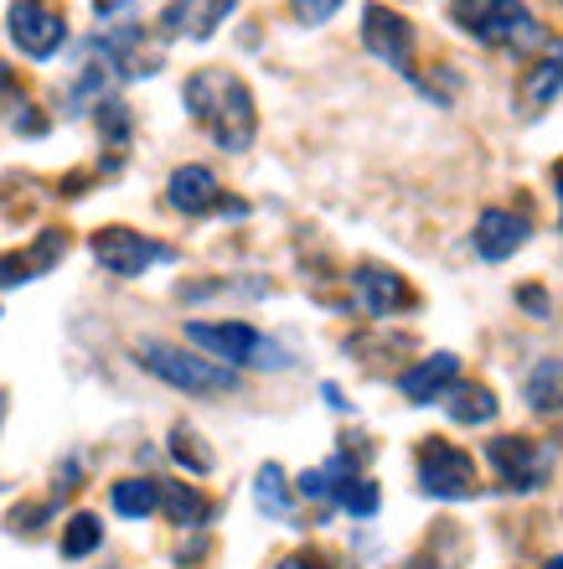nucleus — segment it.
Instances as JSON below:
<instances>
[{
  "label": "nucleus",
  "mask_w": 563,
  "mask_h": 569,
  "mask_svg": "<svg viewBox=\"0 0 563 569\" xmlns=\"http://www.w3.org/2000/svg\"><path fill=\"white\" fill-rule=\"evenodd\" d=\"M192 120L208 130L223 150H249L253 136H259V109H253L249 83L228 68H197L181 89Z\"/></svg>",
  "instance_id": "f257e3e1"
},
{
  "label": "nucleus",
  "mask_w": 563,
  "mask_h": 569,
  "mask_svg": "<svg viewBox=\"0 0 563 569\" xmlns=\"http://www.w3.org/2000/svg\"><path fill=\"white\" fill-rule=\"evenodd\" d=\"M450 16L471 42L496 47V52H533L543 42V27L522 0H455Z\"/></svg>",
  "instance_id": "f03ea898"
},
{
  "label": "nucleus",
  "mask_w": 563,
  "mask_h": 569,
  "mask_svg": "<svg viewBox=\"0 0 563 569\" xmlns=\"http://www.w3.org/2000/svg\"><path fill=\"white\" fill-rule=\"evenodd\" d=\"M140 368L187 393H223L238 383L233 368H223V362H212V358H197V352H181L171 342H140Z\"/></svg>",
  "instance_id": "7ed1b4c3"
},
{
  "label": "nucleus",
  "mask_w": 563,
  "mask_h": 569,
  "mask_svg": "<svg viewBox=\"0 0 563 569\" xmlns=\"http://www.w3.org/2000/svg\"><path fill=\"white\" fill-rule=\"evenodd\" d=\"M187 342L208 347L212 362L238 368V362H253V368H284L280 347L259 337L249 321H187Z\"/></svg>",
  "instance_id": "20e7f679"
},
{
  "label": "nucleus",
  "mask_w": 563,
  "mask_h": 569,
  "mask_svg": "<svg viewBox=\"0 0 563 569\" xmlns=\"http://www.w3.org/2000/svg\"><path fill=\"white\" fill-rule=\"evenodd\" d=\"M486 456L512 492H537L553 477V466H559V446L537 440V435H496L486 446Z\"/></svg>",
  "instance_id": "39448f33"
},
{
  "label": "nucleus",
  "mask_w": 563,
  "mask_h": 569,
  "mask_svg": "<svg viewBox=\"0 0 563 569\" xmlns=\"http://www.w3.org/2000/svg\"><path fill=\"white\" fill-rule=\"evenodd\" d=\"M419 487L430 497H445V502L475 497V461L450 440H424L419 446Z\"/></svg>",
  "instance_id": "423d86ee"
},
{
  "label": "nucleus",
  "mask_w": 563,
  "mask_h": 569,
  "mask_svg": "<svg viewBox=\"0 0 563 569\" xmlns=\"http://www.w3.org/2000/svg\"><path fill=\"white\" fill-rule=\"evenodd\" d=\"M93 259H99L109 274H119V280H134V274H145L150 264L177 259V249L145 239V233H134V228H99V233H93Z\"/></svg>",
  "instance_id": "0eeeda50"
},
{
  "label": "nucleus",
  "mask_w": 563,
  "mask_h": 569,
  "mask_svg": "<svg viewBox=\"0 0 563 569\" xmlns=\"http://www.w3.org/2000/svg\"><path fill=\"white\" fill-rule=\"evenodd\" d=\"M6 27H11V42L37 62H47L68 42V16L58 6H47V0H16L6 11Z\"/></svg>",
  "instance_id": "6e6552de"
},
{
  "label": "nucleus",
  "mask_w": 563,
  "mask_h": 569,
  "mask_svg": "<svg viewBox=\"0 0 563 569\" xmlns=\"http://www.w3.org/2000/svg\"><path fill=\"white\" fill-rule=\"evenodd\" d=\"M233 6L238 0H171V6L161 11V37L165 42H181V37L208 42L212 31L233 16Z\"/></svg>",
  "instance_id": "1a4fd4ad"
},
{
  "label": "nucleus",
  "mask_w": 563,
  "mask_h": 569,
  "mask_svg": "<svg viewBox=\"0 0 563 569\" xmlns=\"http://www.w3.org/2000/svg\"><path fill=\"white\" fill-rule=\"evenodd\" d=\"M362 42H368L372 58L393 62V68H409V58H414V27L399 11H388V6L362 11Z\"/></svg>",
  "instance_id": "9d476101"
},
{
  "label": "nucleus",
  "mask_w": 563,
  "mask_h": 569,
  "mask_svg": "<svg viewBox=\"0 0 563 569\" xmlns=\"http://www.w3.org/2000/svg\"><path fill=\"white\" fill-rule=\"evenodd\" d=\"M89 52H104V62L114 68V73H124V78H150L155 68H161V47H150L140 27L104 31V37H99Z\"/></svg>",
  "instance_id": "9b49d317"
},
{
  "label": "nucleus",
  "mask_w": 563,
  "mask_h": 569,
  "mask_svg": "<svg viewBox=\"0 0 563 569\" xmlns=\"http://www.w3.org/2000/svg\"><path fill=\"white\" fill-rule=\"evenodd\" d=\"M165 202L177 212H187V218H202V212L223 208V187H218V177L208 166H177L171 181H165Z\"/></svg>",
  "instance_id": "f8f14e48"
},
{
  "label": "nucleus",
  "mask_w": 563,
  "mask_h": 569,
  "mask_svg": "<svg viewBox=\"0 0 563 569\" xmlns=\"http://www.w3.org/2000/svg\"><path fill=\"white\" fill-rule=\"evenodd\" d=\"M527 243V218L522 212H506V208H486L475 218V254L481 259H512Z\"/></svg>",
  "instance_id": "ddd939ff"
},
{
  "label": "nucleus",
  "mask_w": 563,
  "mask_h": 569,
  "mask_svg": "<svg viewBox=\"0 0 563 569\" xmlns=\"http://www.w3.org/2000/svg\"><path fill=\"white\" fill-rule=\"evenodd\" d=\"M352 284H356V300L368 306V316H393L403 306H414V290L403 284V274L383 270V264H356Z\"/></svg>",
  "instance_id": "4468645a"
},
{
  "label": "nucleus",
  "mask_w": 563,
  "mask_h": 569,
  "mask_svg": "<svg viewBox=\"0 0 563 569\" xmlns=\"http://www.w3.org/2000/svg\"><path fill=\"white\" fill-rule=\"evenodd\" d=\"M460 378V358L455 352H434V358H424L419 368H409V373L399 378V389L409 405H434V399H445V389Z\"/></svg>",
  "instance_id": "2eb2a0df"
},
{
  "label": "nucleus",
  "mask_w": 563,
  "mask_h": 569,
  "mask_svg": "<svg viewBox=\"0 0 563 569\" xmlns=\"http://www.w3.org/2000/svg\"><path fill=\"white\" fill-rule=\"evenodd\" d=\"M161 512L181 528H202L212 518V502L187 481H161Z\"/></svg>",
  "instance_id": "dca6fc26"
},
{
  "label": "nucleus",
  "mask_w": 563,
  "mask_h": 569,
  "mask_svg": "<svg viewBox=\"0 0 563 569\" xmlns=\"http://www.w3.org/2000/svg\"><path fill=\"white\" fill-rule=\"evenodd\" d=\"M445 409L455 425H491L496 420V399H491V389H481V383H450Z\"/></svg>",
  "instance_id": "f3484780"
},
{
  "label": "nucleus",
  "mask_w": 563,
  "mask_h": 569,
  "mask_svg": "<svg viewBox=\"0 0 563 569\" xmlns=\"http://www.w3.org/2000/svg\"><path fill=\"white\" fill-rule=\"evenodd\" d=\"M517 93H522V104L533 109V114H543V109L563 93V62H533V68L522 73Z\"/></svg>",
  "instance_id": "a211bd4d"
},
{
  "label": "nucleus",
  "mask_w": 563,
  "mask_h": 569,
  "mask_svg": "<svg viewBox=\"0 0 563 569\" xmlns=\"http://www.w3.org/2000/svg\"><path fill=\"white\" fill-rule=\"evenodd\" d=\"M527 405L537 415H563V358L537 362L533 373H527Z\"/></svg>",
  "instance_id": "6ab92c4d"
},
{
  "label": "nucleus",
  "mask_w": 563,
  "mask_h": 569,
  "mask_svg": "<svg viewBox=\"0 0 563 569\" xmlns=\"http://www.w3.org/2000/svg\"><path fill=\"white\" fill-rule=\"evenodd\" d=\"M119 518H150V512L161 508V481L150 477H130V481H114V492H109Z\"/></svg>",
  "instance_id": "aec40b11"
},
{
  "label": "nucleus",
  "mask_w": 563,
  "mask_h": 569,
  "mask_svg": "<svg viewBox=\"0 0 563 569\" xmlns=\"http://www.w3.org/2000/svg\"><path fill=\"white\" fill-rule=\"evenodd\" d=\"M253 502H259L269 518H290V487H284V471L274 461L259 466V477H253Z\"/></svg>",
  "instance_id": "412c9836"
},
{
  "label": "nucleus",
  "mask_w": 563,
  "mask_h": 569,
  "mask_svg": "<svg viewBox=\"0 0 563 569\" xmlns=\"http://www.w3.org/2000/svg\"><path fill=\"white\" fill-rule=\"evenodd\" d=\"M99 543H104V523H99L93 512H73V518H68V528H62V555L83 559V555H93Z\"/></svg>",
  "instance_id": "4be33fe9"
},
{
  "label": "nucleus",
  "mask_w": 563,
  "mask_h": 569,
  "mask_svg": "<svg viewBox=\"0 0 563 569\" xmlns=\"http://www.w3.org/2000/svg\"><path fill=\"white\" fill-rule=\"evenodd\" d=\"M331 497H336V502H341L346 512H352V518H372V512H378V502H383L378 481H368V477H346V481H336V487H331Z\"/></svg>",
  "instance_id": "5701e85b"
},
{
  "label": "nucleus",
  "mask_w": 563,
  "mask_h": 569,
  "mask_svg": "<svg viewBox=\"0 0 563 569\" xmlns=\"http://www.w3.org/2000/svg\"><path fill=\"white\" fill-rule=\"evenodd\" d=\"M130 130H134V124H130V109L119 104V99H104V104H99V136H104V146L114 150V156L130 146Z\"/></svg>",
  "instance_id": "b1692460"
},
{
  "label": "nucleus",
  "mask_w": 563,
  "mask_h": 569,
  "mask_svg": "<svg viewBox=\"0 0 563 569\" xmlns=\"http://www.w3.org/2000/svg\"><path fill=\"white\" fill-rule=\"evenodd\" d=\"M171 456H177L187 471H197V477H202V471H212V450L197 446V430H187V425H177V430H171Z\"/></svg>",
  "instance_id": "393cba45"
},
{
  "label": "nucleus",
  "mask_w": 563,
  "mask_h": 569,
  "mask_svg": "<svg viewBox=\"0 0 563 569\" xmlns=\"http://www.w3.org/2000/svg\"><path fill=\"white\" fill-rule=\"evenodd\" d=\"M62 254H68V233H62V228H47L42 239L31 243V254H27V259H31V270L42 274V270H52V264H58Z\"/></svg>",
  "instance_id": "a878e982"
},
{
  "label": "nucleus",
  "mask_w": 563,
  "mask_h": 569,
  "mask_svg": "<svg viewBox=\"0 0 563 569\" xmlns=\"http://www.w3.org/2000/svg\"><path fill=\"white\" fill-rule=\"evenodd\" d=\"M341 0H290V11H295V21H305V27H326L331 16H336Z\"/></svg>",
  "instance_id": "bb28decb"
},
{
  "label": "nucleus",
  "mask_w": 563,
  "mask_h": 569,
  "mask_svg": "<svg viewBox=\"0 0 563 569\" xmlns=\"http://www.w3.org/2000/svg\"><path fill=\"white\" fill-rule=\"evenodd\" d=\"M31 259L27 254H0V290H6V284H27L31 280Z\"/></svg>",
  "instance_id": "cd10ccee"
},
{
  "label": "nucleus",
  "mask_w": 563,
  "mask_h": 569,
  "mask_svg": "<svg viewBox=\"0 0 563 569\" xmlns=\"http://www.w3.org/2000/svg\"><path fill=\"white\" fill-rule=\"evenodd\" d=\"M300 497H311V502H326V497H331L326 471H305V477H300Z\"/></svg>",
  "instance_id": "c85d7f7f"
},
{
  "label": "nucleus",
  "mask_w": 563,
  "mask_h": 569,
  "mask_svg": "<svg viewBox=\"0 0 563 569\" xmlns=\"http://www.w3.org/2000/svg\"><path fill=\"white\" fill-rule=\"evenodd\" d=\"M16 130H27V136H42V130H47V120H42V114H31V104H16Z\"/></svg>",
  "instance_id": "c756f323"
},
{
  "label": "nucleus",
  "mask_w": 563,
  "mask_h": 569,
  "mask_svg": "<svg viewBox=\"0 0 563 569\" xmlns=\"http://www.w3.org/2000/svg\"><path fill=\"white\" fill-rule=\"evenodd\" d=\"M517 300H522V306H527V311H533V316H549V296H543L537 284H527V290H517Z\"/></svg>",
  "instance_id": "7c9ffc66"
},
{
  "label": "nucleus",
  "mask_w": 563,
  "mask_h": 569,
  "mask_svg": "<svg viewBox=\"0 0 563 569\" xmlns=\"http://www.w3.org/2000/svg\"><path fill=\"white\" fill-rule=\"evenodd\" d=\"M274 569H331L326 559H315V555H290V559H280Z\"/></svg>",
  "instance_id": "2f4dec72"
},
{
  "label": "nucleus",
  "mask_w": 563,
  "mask_h": 569,
  "mask_svg": "<svg viewBox=\"0 0 563 569\" xmlns=\"http://www.w3.org/2000/svg\"><path fill=\"white\" fill-rule=\"evenodd\" d=\"M124 6H134V0H93V11L104 16V21H109L114 11H124Z\"/></svg>",
  "instance_id": "473e14b6"
},
{
  "label": "nucleus",
  "mask_w": 563,
  "mask_h": 569,
  "mask_svg": "<svg viewBox=\"0 0 563 569\" xmlns=\"http://www.w3.org/2000/svg\"><path fill=\"white\" fill-rule=\"evenodd\" d=\"M403 569H440V565H434V559H409Z\"/></svg>",
  "instance_id": "72a5a7b5"
},
{
  "label": "nucleus",
  "mask_w": 563,
  "mask_h": 569,
  "mask_svg": "<svg viewBox=\"0 0 563 569\" xmlns=\"http://www.w3.org/2000/svg\"><path fill=\"white\" fill-rule=\"evenodd\" d=\"M543 569H563V555H553V559H549V565H543Z\"/></svg>",
  "instance_id": "f704fd0d"
},
{
  "label": "nucleus",
  "mask_w": 563,
  "mask_h": 569,
  "mask_svg": "<svg viewBox=\"0 0 563 569\" xmlns=\"http://www.w3.org/2000/svg\"><path fill=\"white\" fill-rule=\"evenodd\" d=\"M0 415H6V399H0Z\"/></svg>",
  "instance_id": "c9c22d12"
},
{
  "label": "nucleus",
  "mask_w": 563,
  "mask_h": 569,
  "mask_svg": "<svg viewBox=\"0 0 563 569\" xmlns=\"http://www.w3.org/2000/svg\"><path fill=\"white\" fill-rule=\"evenodd\" d=\"M559 192H563V177H559Z\"/></svg>",
  "instance_id": "e433bc0d"
}]
</instances>
